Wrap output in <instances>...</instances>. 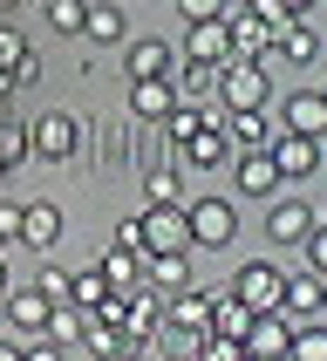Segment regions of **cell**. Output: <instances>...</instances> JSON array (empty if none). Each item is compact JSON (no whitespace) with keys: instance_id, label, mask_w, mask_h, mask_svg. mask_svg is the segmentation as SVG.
<instances>
[{"instance_id":"obj_50","label":"cell","mask_w":327,"mask_h":361,"mask_svg":"<svg viewBox=\"0 0 327 361\" xmlns=\"http://www.w3.org/2000/svg\"><path fill=\"white\" fill-rule=\"evenodd\" d=\"M96 361H102V355H96Z\"/></svg>"},{"instance_id":"obj_41","label":"cell","mask_w":327,"mask_h":361,"mask_svg":"<svg viewBox=\"0 0 327 361\" xmlns=\"http://www.w3.org/2000/svg\"><path fill=\"white\" fill-rule=\"evenodd\" d=\"M20 361H61V341H48V334H27V348H20Z\"/></svg>"},{"instance_id":"obj_15","label":"cell","mask_w":327,"mask_h":361,"mask_svg":"<svg viewBox=\"0 0 327 361\" xmlns=\"http://www.w3.org/2000/svg\"><path fill=\"white\" fill-rule=\"evenodd\" d=\"M164 327H178V334H211V293H198V286H184V293H171V307H164Z\"/></svg>"},{"instance_id":"obj_20","label":"cell","mask_w":327,"mask_h":361,"mask_svg":"<svg viewBox=\"0 0 327 361\" xmlns=\"http://www.w3.org/2000/svg\"><path fill=\"white\" fill-rule=\"evenodd\" d=\"M171 89H178V102H218V68L211 61H178Z\"/></svg>"},{"instance_id":"obj_3","label":"cell","mask_w":327,"mask_h":361,"mask_svg":"<svg viewBox=\"0 0 327 361\" xmlns=\"http://www.w3.org/2000/svg\"><path fill=\"white\" fill-rule=\"evenodd\" d=\"M184 225H191V245H204V252H218V245L239 239V212H232V198H198V204H184Z\"/></svg>"},{"instance_id":"obj_33","label":"cell","mask_w":327,"mask_h":361,"mask_svg":"<svg viewBox=\"0 0 327 361\" xmlns=\"http://www.w3.org/2000/svg\"><path fill=\"white\" fill-rule=\"evenodd\" d=\"M41 14L55 35H82V14H89V0H41Z\"/></svg>"},{"instance_id":"obj_23","label":"cell","mask_w":327,"mask_h":361,"mask_svg":"<svg viewBox=\"0 0 327 361\" xmlns=\"http://www.w3.org/2000/svg\"><path fill=\"white\" fill-rule=\"evenodd\" d=\"M273 55H280V61H293V68H307V61H321V35L293 20V27H280V35H273Z\"/></svg>"},{"instance_id":"obj_11","label":"cell","mask_w":327,"mask_h":361,"mask_svg":"<svg viewBox=\"0 0 327 361\" xmlns=\"http://www.w3.org/2000/svg\"><path fill=\"white\" fill-rule=\"evenodd\" d=\"M314 225H321V212H314V204H300V198H273V212H266V239H273V245H300Z\"/></svg>"},{"instance_id":"obj_28","label":"cell","mask_w":327,"mask_h":361,"mask_svg":"<svg viewBox=\"0 0 327 361\" xmlns=\"http://www.w3.org/2000/svg\"><path fill=\"white\" fill-rule=\"evenodd\" d=\"M286 361H327V314H321V321H300V327H293V348H286Z\"/></svg>"},{"instance_id":"obj_45","label":"cell","mask_w":327,"mask_h":361,"mask_svg":"<svg viewBox=\"0 0 327 361\" xmlns=\"http://www.w3.org/2000/svg\"><path fill=\"white\" fill-rule=\"evenodd\" d=\"M0 361H20V348H14V341H7V334H0Z\"/></svg>"},{"instance_id":"obj_18","label":"cell","mask_w":327,"mask_h":361,"mask_svg":"<svg viewBox=\"0 0 327 361\" xmlns=\"http://www.w3.org/2000/svg\"><path fill=\"white\" fill-rule=\"evenodd\" d=\"M137 273L157 286V293H184V286H191V259H184V252H137Z\"/></svg>"},{"instance_id":"obj_32","label":"cell","mask_w":327,"mask_h":361,"mask_svg":"<svg viewBox=\"0 0 327 361\" xmlns=\"http://www.w3.org/2000/svg\"><path fill=\"white\" fill-rule=\"evenodd\" d=\"M20 164H27V130L0 109V171H20Z\"/></svg>"},{"instance_id":"obj_26","label":"cell","mask_w":327,"mask_h":361,"mask_svg":"<svg viewBox=\"0 0 327 361\" xmlns=\"http://www.w3.org/2000/svg\"><path fill=\"white\" fill-rule=\"evenodd\" d=\"M178 150H184V164H232L239 157V150L225 143V130H198V137H184Z\"/></svg>"},{"instance_id":"obj_8","label":"cell","mask_w":327,"mask_h":361,"mask_svg":"<svg viewBox=\"0 0 327 361\" xmlns=\"http://www.w3.org/2000/svg\"><path fill=\"white\" fill-rule=\"evenodd\" d=\"M184 61H211V68H225V61H239L232 55V27L225 20H191L184 27V48H178Z\"/></svg>"},{"instance_id":"obj_9","label":"cell","mask_w":327,"mask_h":361,"mask_svg":"<svg viewBox=\"0 0 327 361\" xmlns=\"http://www.w3.org/2000/svg\"><path fill=\"white\" fill-rule=\"evenodd\" d=\"M225 27H232V55H239V61H273V27H266L245 0L225 14Z\"/></svg>"},{"instance_id":"obj_31","label":"cell","mask_w":327,"mask_h":361,"mask_svg":"<svg viewBox=\"0 0 327 361\" xmlns=\"http://www.w3.org/2000/svg\"><path fill=\"white\" fill-rule=\"evenodd\" d=\"M143 191H150V204H178V198H184L178 164H150V171H143Z\"/></svg>"},{"instance_id":"obj_10","label":"cell","mask_w":327,"mask_h":361,"mask_svg":"<svg viewBox=\"0 0 327 361\" xmlns=\"http://www.w3.org/2000/svg\"><path fill=\"white\" fill-rule=\"evenodd\" d=\"M178 48L171 41H130V55H123V68H130V82H171L178 75Z\"/></svg>"},{"instance_id":"obj_5","label":"cell","mask_w":327,"mask_h":361,"mask_svg":"<svg viewBox=\"0 0 327 361\" xmlns=\"http://www.w3.org/2000/svg\"><path fill=\"white\" fill-rule=\"evenodd\" d=\"M143 252H191V225H184V204H150L137 219Z\"/></svg>"},{"instance_id":"obj_14","label":"cell","mask_w":327,"mask_h":361,"mask_svg":"<svg viewBox=\"0 0 327 361\" xmlns=\"http://www.w3.org/2000/svg\"><path fill=\"white\" fill-rule=\"evenodd\" d=\"M48 293H41V286H7V300H0V321L7 327H20V334H41V327H48Z\"/></svg>"},{"instance_id":"obj_37","label":"cell","mask_w":327,"mask_h":361,"mask_svg":"<svg viewBox=\"0 0 327 361\" xmlns=\"http://www.w3.org/2000/svg\"><path fill=\"white\" fill-rule=\"evenodd\" d=\"M20 61H27V41H20V27L0 20V68H20Z\"/></svg>"},{"instance_id":"obj_16","label":"cell","mask_w":327,"mask_h":361,"mask_svg":"<svg viewBox=\"0 0 327 361\" xmlns=\"http://www.w3.org/2000/svg\"><path fill=\"white\" fill-rule=\"evenodd\" d=\"M280 307L293 314V321H321V314H327V280H321V273H286Z\"/></svg>"},{"instance_id":"obj_30","label":"cell","mask_w":327,"mask_h":361,"mask_svg":"<svg viewBox=\"0 0 327 361\" xmlns=\"http://www.w3.org/2000/svg\"><path fill=\"white\" fill-rule=\"evenodd\" d=\"M68 300H75L82 314H96V307L109 300V280H102L96 266H89V273H68Z\"/></svg>"},{"instance_id":"obj_25","label":"cell","mask_w":327,"mask_h":361,"mask_svg":"<svg viewBox=\"0 0 327 361\" xmlns=\"http://www.w3.org/2000/svg\"><path fill=\"white\" fill-rule=\"evenodd\" d=\"M157 321H164L157 293H123V327H130V341H143V334H157Z\"/></svg>"},{"instance_id":"obj_24","label":"cell","mask_w":327,"mask_h":361,"mask_svg":"<svg viewBox=\"0 0 327 361\" xmlns=\"http://www.w3.org/2000/svg\"><path fill=\"white\" fill-rule=\"evenodd\" d=\"M245 327H252V307H245L239 293H211V334H232V341H245Z\"/></svg>"},{"instance_id":"obj_2","label":"cell","mask_w":327,"mask_h":361,"mask_svg":"<svg viewBox=\"0 0 327 361\" xmlns=\"http://www.w3.org/2000/svg\"><path fill=\"white\" fill-rule=\"evenodd\" d=\"M82 150V123L68 116V109H41L35 123H27V157H48V164H68Z\"/></svg>"},{"instance_id":"obj_42","label":"cell","mask_w":327,"mask_h":361,"mask_svg":"<svg viewBox=\"0 0 327 361\" xmlns=\"http://www.w3.org/2000/svg\"><path fill=\"white\" fill-rule=\"evenodd\" d=\"M41 293H48V300H68V273H61V266H48V273H41Z\"/></svg>"},{"instance_id":"obj_17","label":"cell","mask_w":327,"mask_h":361,"mask_svg":"<svg viewBox=\"0 0 327 361\" xmlns=\"http://www.w3.org/2000/svg\"><path fill=\"white\" fill-rule=\"evenodd\" d=\"M232 184H239L245 198H273V184H280L273 150H239V157H232Z\"/></svg>"},{"instance_id":"obj_29","label":"cell","mask_w":327,"mask_h":361,"mask_svg":"<svg viewBox=\"0 0 327 361\" xmlns=\"http://www.w3.org/2000/svg\"><path fill=\"white\" fill-rule=\"evenodd\" d=\"M96 273L109 280V293H130V286H137V252H123V245H109Z\"/></svg>"},{"instance_id":"obj_43","label":"cell","mask_w":327,"mask_h":361,"mask_svg":"<svg viewBox=\"0 0 327 361\" xmlns=\"http://www.w3.org/2000/svg\"><path fill=\"white\" fill-rule=\"evenodd\" d=\"M116 245H123V252H143V232H137V219H123V225H116Z\"/></svg>"},{"instance_id":"obj_12","label":"cell","mask_w":327,"mask_h":361,"mask_svg":"<svg viewBox=\"0 0 327 361\" xmlns=\"http://www.w3.org/2000/svg\"><path fill=\"white\" fill-rule=\"evenodd\" d=\"M280 130H293V137H327V96L321 89H293V96L280 102Z\"/></svg>"},{"instance_id":"obj_7","label":"cell","mask_w":327,"mask_h":361,"mask_svg":"<svg viewBox=\"0 0 327 361\" xmlns=\"http://www.w3.org/2000/svg\"><path fill=\"white\" fill-rule=\"evenodd\" d=\"M293 314L286 307H273V314H252V327H245V355H259V361H286V348H293Z\"/></svg>"},{"instance_id":"obj_39","label":"cell","mask_w":327,"mask_h":361,"mask_svg":"<svg viewBox=\"0 0 327 361\" xmlns=\"http://www.w3.org/2000/svg\"><path fill=\"white\" fill-rule=\"evenodd\" d=\"M307 266H314V273H321V280H327V225H314V232H307Z\"/></svg>"},{"instance_id":"obj_4","label":"cell","mask_w":327,"mask_h":361,"mask_svg":"<svg viewBox=\"0 0 327 361\" xmlns=\"http://www.w3.org/2000/svg\"><path fill=\"white\" fill-rule=\"evenodd\" d=\"M225 293H239L252 314H273V307H280V293H286V273H280L273 259H245L239 273H232V286H225Z\"/></svg>"},{"instance_id":"obj_44","label":"cell","mask_w":327,"mask_h":361,"mask_svg":"<svg viewBox=\"0 0 327 361\" xmlns=\"http://www.w3.org/2000/svg\"><path fill=\"white\" fill-rule=\"evenodd\" d=\"M7 96H14V68H0V109H7Z\"/></svg>"},{"instance_id":"obj_40","label":"cell","mask_w":327,"mask_h":361,"mask_svg":"<svg viewBox=\"0 0 327 361\" xmlns=\"http://www.w3.org/2000/svg\"><path fill=\"white\" fill-rule=\"evenodd\" d=\"M7 245H20V204L0 198V252H7Z\"/></svg>"},{"instance_id":"obj_1","label":"cell","mask_w":327,"mask_h":361,"mask_svg":"<svg viewBox=\"0 0 327 361\" xmlns=\"http://www.w3.org/2000/svg\"><path fill=\"white\" fill-rule=\"evenodd\" d=\"M218 102L225 109H266L273 102V68L266 61H225L218 68Z\"/></svg>"},{"instance_id":"obj_6","label":"cell","mask_w":327,"mask_h":361,"mask_svg":"<svg viewBox=\"0 0 327 361\" xmlns=\"http://www.w3.org/2000/svg\"><path fill=\"white\" fill-rule=\"evenodd\" d=\"M225 143L232 150H273V137H280V116H273V102L266 109H225Z\"/></svg>"},{"instance_id":"obj_49","label":"cell","mask_w":327,"mask_h":361,"mask_svg":"<svg viewBox=\"0 0 327 361\" xmlns=\"http://www.w3.org/2000/svg\"><path fill=\"white\" fill-rule=\"evenodd\" d=\"M321 96H327V89H321Z\"/></svg>"},{"instance_id":"obj_47","label":"cell","mask_w":327,"mask_h":361,"mask_svg":"<svg viewBox=\"0 0 327 361\" xmlns=\"http://www.w3.org/2000/svg\"><path fill=\"white\" fill-rule=\"evenodd\" d=\"M14 7H20V0H0V14H14Z\"/></svg>"},{"instance_id":"obj_46","label":"cell","mask_w":327,"mask_h":361,"mask_svg":"<svg viewBox=\"0 0 327 361\" xmlns=\"http://www.w3.org/2000/svg\"><path fill=\"white\" fill-rule=\"evenodd\" d=\"M7 286H14V280H7V252H0V300H7Z\"/></svg>"},{"instance_id":"obj_22","label":"cell","mask_w":327,"mask_h":361,"mask_svg":"<svg viewBox=\"0 0 327 361\" xmlns=\"http://www.w3.org/2000/svg\"><path fill=\"white\" fill-rule=\"evenodd\" d=\"M130 109H137L143 123H164L178 109V89H171V82H130Z\"/></svg>"},{"instance_id":"obj_48","label":"cell","mask_w":327,"mask_h":361,"mask_svg":"<svg viewBox=\"0 0 327 361\" xmlns=\"http://www.w3.org/2000/svg\"><path fill=\"white\" fill-rule=\"evenodd\" d=\"M123 361H150V355H137V348H130V355H123Z\"/></svg>"},{"instance_id":"obj_19","label":"cell","mask_w":327,"mask_h":361,"mask_svg":"<svg viewBox=\"0 0 327 361\" xmlns=\"http://www.w3.org/2000/svg\"><path fill=\"white\" fill-rule=\"evenodd\" d=\"M55 239H61V212L48 198L41 204H20V245H35V252H55Z\"/></svg>"},{"instance_id":"obj_34","label":"cell","mask_w":327,"mask_h":361,"mask_svg":"<svg viewBox=\"0 0 327 361\" xmlns=\"http://www.w3.org/2000/svg\"><path fill=\"white\" fill-rule=\"evenodd\" d=\"M191 361H245V341H232V334H198V341H191Z\"/></svg>"},{"instance_id":"obj_38","label":"cell","mask_w":327,"mask_h":361,"mask_svg":"<svg viewBox=\"0 0 327 361\" xmlns=\"http://www.w3.org/2000/svg\"><path fill=\"white\" fill-rule=\"evenodd\" d=\"M178 7H184V20H225L239 0H178Z\"/></svg>"},{"instance_id":"obj_13","label":"cell","mask_w":327,"mask_h":361,"mask_svg":"<svg viewBox=\"0 0 327 361\" xmlns=\"http://www.w3.org/2000/svg\"><path fill=\"white\" fill-rule=\"evenodd\" d=\"M273 171H280V178H314V171H321V137L280 130V137H273Z\"/></svg>"},{"instance_id":"obj_21","label":"cell","mask_w":327,"mask_h":361,"mask_svg":"<svg viewBox=\"0 0 327 361\" xmlns=\"http://www.w3.org/2000/svg\"><path fill=\"white\" fill-rule=\"evenodd\" d=\"M82 35H89V41H123V35H130V14H123V0H89V14H82Z\"/></svg>"},{"instance_id":"obj_35","label":"cell","mask_w":327,"mask_h":361,"mask_svg":"<svg viewBox=\"0 0 327 361\" xmlns=\"http://www.w3.org/2000/svg\"><path fill=\"white\" fill-rule=\"evenodd\" d=\"M204 130V102H178V109H171V116H164V137L171 143H184V137H198Z\"/></svg>"},{"instance_id":"obj_36","label":"cell","mask_w":327,"mask_h":361,"mask_svg":"<svg viewBox=\"0 0 327 361\" xmlns=\"http://www.w3.org/2000/svg\"><path fill=\"white\" fill-rule=\"evenodd\" d=\"M245 7H252V14H259L273 35H280V27H293V7H286V0H245Z\"/></svg>"},{"instance_id":"obj_27","label":"cell","mask_w":327,"mask_h":361,"mask_svg":"<svg viewBox=\"0 0 327 361\" xmlns=\"http://www.w3.org/2000/svg\"><path fill=\"white\" fill-rule=\"evenodd\" d=\"M82 327H89V314H82L75 300H55V307H48V327H41V334L68 348V341H82Z\"/></svg>"}]
</instances>
